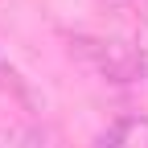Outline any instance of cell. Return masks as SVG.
I'll return each instance as SVG.
<instances>
[{"mask_svg": "<svg viewBox=\"0 0 148 148\" xmlns=\"http://www.w3.org/2000/svg\"><path fill=\"white\" fill-rule=\"evenodd\" d=\"M29 148H66L58 140V132H49V127H37V132H29Z\"/></svg>", "mask_w": 148, "mask_h": 148, "instance_id": "cell-4", "label": "cell"}, {"mask_svg": "<svg viewBox=\"0 0 148 148\" xmlns=\"http://www.w3.org/2000/svg\"><path fill=\"white\" fill-rule=\"evenodd\" d=\"M0 90H8V99L12 103H21L25 111H41V95H37V86L25 78L21 70H16V62L8 58V53H0Z\"/></svg>", "mask_w": 148, "mask_h": 148, "instance_id": "cell-3", "label": "cell"}, {"mask_svg": "<svg viewBox=\"0 0 148 148\" xmlns=\"http://www.w3.org/2000/svg\"><path fill=\"white\" fill-rule=\"evenodd\" d=\"M115 4H140V0H115Z\"/></svg>", "mask_w": 148, "mask_h": 148, "instance_id": "cell-5", "label": "cell"}, {"mask_svg": "<svg viewBox=\"0 0 148 148\" xmlns=\"http://www.w3.org/2000/svg\"><path fill=\"white\" fill-rule=\"evenodd\" d=\"M144 78H148V70H144Z\"/></svg>", "mask_w": 148, "mask_h": 148, "instance_id": "cell-6", "label": "cell"}, {"mask_svg": "<svg viewBox=\"0 0 148 148\" xmlns=\"http://www.w3.org/2000/svg\"><path fill=\"white\" fill-rule=\"evenodd\" d=\"M70 53L78 58L86 70H95L99 78L107 82H140L144 70H148V53L127 45V41H115V37H95V33H78L70 37Z\"/></svg>", "mask_w": 148, "mask_h": 148, "instance_id": "cell-1", "label": "cell"}, {"mask_svg": "<svg viewBox=\"0 0 148 148\" xmlns=\"http://www.w3.org/2000/svg\"><path fill=\"white\" fill-rule=\"evenodd\" d=\"M99 148H148V115H119L99 136Z\"/></svg>", "mask_w": 148, "mask_h": 148, "instance_id": "cell-2", "label": "cell"}]
</instances>
